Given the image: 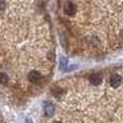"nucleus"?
Returning a JSON list of instances; mask_svg holds the SVG:
<instances>
[{
  "label": "nucleus",
  "instance_id": "2",
  "mask_svg": "<svg viewBox=\"0 0 123 123\" xmlns=\"http://www.w3.org/2000/svg\"><path fill=\"white\" fill-rule=\"evenodd\" d=\"M64 11H65V13L68 15V16H73V15L77 12V6H75L74 3H66L65 4V7H64Z\"/></svg>",
  "mask_w": 123,
  "mask_h": 123
},
{
  "label": "nucleus",
  "instance_id": "8",
  "mask_svg": "<svg viewBox=\"0 0 123 123\" xmlns=\"http://www.w3.org/2000/svg\"><path fill=\"white\" fill-rule=\"evenodd\" d=\"M4 8H6V3H4L3 0H0V11H3Z\"/></svg>",
  "mask_w": 123,
  "mask_h": 123
},
{
  "label": "nucleus",
  "instance_id": "10",
  "mask_svg": "<svg viewBox=\"0 0 123 123\" xmlns=\"http://www.w3.org/2000/svg\"><path fill=\"white\" fill-rule=\"evenodd\" d=\"M58 123H60V122H58Z\"/></svg>",
  "mask_w": 123,
  "mask_h": 123
},
{
  "label": "nucleus",
  "instance_id": "3",
  "mask_svg": "<svg viewBox=\"0 0 123 123\" xmlns=\"http://www.w3.org/2000/svg\"><path fill=\"white\" fill-rule=\"evenodd\" d=\"M89 81H90L91 85H99V83L102 82V74L101 73H93V74L90 75V78H89Z\"/></svg>",
  "mask_w": 123,
  "mask_h": 123
},
{
  "label": "nucleus",
  "instance_id": "6",
  "mask_svg": "<svg viewBox=\"0 0 123 123\" xmlns=\"http://www.w3.org/2000/svg\"><path fill=\"white\" fill-rule=\"evenodd\" d=\"M8 81H9V78L6 73H0V83L6 85V83H8Z\"/></svg>",
  "mask_w": 123,
  "mask_h": 123
},
{
  "label": "nucleus",
  "instance_id": "7",
  "mask_svg": "<svg viewBox=\"0 0 123 123\" xmlns=\"http://www.w3.org/2000/svg\"><path fill=\"white\" fill-rule=\"evenodd\" d=\"M66 65H68V60L62 57L61 61H60V68H61V70H66Z\"/></svg>",
  "mask_w": 123,
  "mask_h": 123
},
{
  "label": "nucleus",
  "instance_id": "4",
  "mask_svg": "<svg viewBox=\"0 0 123 123\" xmlns=\"http://www.w3.org/2000/svg\"><path fill=\"white\" fill-rule=\"evenodd\" d=\"M120 83H122V77H120L119 74H112L111 77H110V85H111L112 87H118Z\"/></svg>",
  "mask_w": 123,
  "mask_h": 123
},
{
  "label": "nucleus",
  "instance_id": "9",
  "mask_svg": "<svg viewBox=\"0 0 123 123\" xmlns=\"http://www.w3.org/2000/svg\"><path fill=\"white\" fill-rule=\"evenodd\" d=\"M25 123H32V120H31L29 118H27V119H25Z\"/></svg>",
  "mask_w": 123,
  "mask_h": 123
},
{
  "label": "nucleus",
  "instance_id": "5",
  "mask_svg": "<svg viewBox=\"0 0 123 123\" xmlns=\"http://www.w3.org/2000/svg\"><path fill=\"white\" fill-rule=\"evenodd\" d=\"M44 112H45L46 117H52L54 112V106L50 103V102H45L44 103Z\"/></svg>",
  "mask_w": 123,
  "mask_h": 123
},
{
  "label": "nucleus",
  "instance_id": "1",
  "mask_svg": "<svg viewBox=\"0 0 123 123\" xmlns=\"http://www.w3.org/2000/svg\"><path fill=\"white\" fill-rule=\"evenodd\" d=\"M40 80H41L40 72H37V70H31L28 73V81H31L32 83H37Z\"/></svg>",
  "mask_w": 123,
  "mask_h": 123
}]
</instances>
